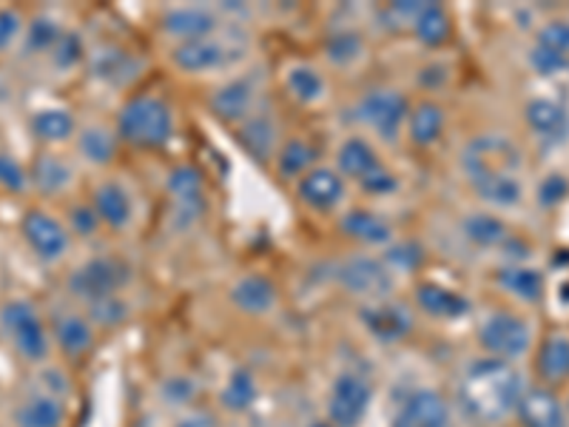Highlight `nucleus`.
<instances>
[{"label":"nucleus","mask_w":569,"mask_h":427,"mask_svg":"<svg viewBox=\"0 0 569 427\" xmlns=\"http://www.w3.org/2000/svg\"><path fill=\"white\" fill-rule=\"evenodd\" d=\"M29 177H32V188L43 197H63L71 186H74V177H78V169L71 166L66 157H60L58 151H43V155L34 157L32 169H29Z\"/></svg>","instance_id":"aec40b11"},{"label":"nucleus","mask_w":569,"mask_h":427,"mask_svg":"<svg viewBox=\"0 0 569 427\" xmlns=\"http://www.w3.org/2000/svg\"><path fill=\"white\" fill-rule=\"evenodd\" d=\"M447 126V115L439 103L433 100H421L419 106H413L408 115V135L413 146H433L441 137Z\"/></svg>","instance_id":"7c9ffc66"},{"label":"nucleus","mask_w":569,"mask_h":427,"mask_svg":"<svg viewBox=\"0 0 569 427\" xmlns=\"http://www.w3.org/2000/svg\"><path fill=\"white\" fill-rule=\"evenodd\" d=\"M413 34L419 43L425 46H441L447 38H450V14L441 3H419L413 20Z\"/></svg>","instance_id":"c9c22d12"},{"label":"nucleus","mask_w":569,"mask_h":427,"mask_svg":"<svg viewBox=\"0 0 569 427\" xmlns=\"http://www.w3.org/2000/svg\"><path fill=\"white\" fill-rule=\"evenodd\" d=\"M525 117L532 135L547 142H558L569 131L567 109L561 103H556V100H530Z\"/></svg>","instance_id":"bb28decb"},{"label":"nucleus","mask_w":569,"mask_h":427,"mask_svg":"<svg viewBox=\"0 0 569 427\" xmlns=\"http://www.w3.org/2000/svg\"><path fill=\"white\" fill-rule=\"evenodd\" d=\"M567 416H569V405H567Z\"/></svg>","instance_id":"5fc2aeb1"},{"label":"nucleus","mask_w":569,"mask_h":427,"mask_svg":"<svg viewBox=\"0 0 569 427\" xmlns=\"http://www.w3.org/2000/svg\"><path fill=\"white\" fill-rule=\"evenodd\" d=\"M242 142H246V149L251 151L253 157H262V160H268V157H277L279 151V129L277 123H273L271 115H251L242 123Z\"/></svg>","instance_id":"f704fd0d"},{"label":"nucleus","mask_w":569,"mask_h":427,"mask_svg":"<svg viewBox=\"0 0 569 427\" xmlns=\"http://www.w3.org/2000/svg\"><path fill=\"white\" fill-rule=\"evenodd\" d=\"M365 328L370 330V337L382 339V342H396L405 339L413 328V317L405 305L399 302H370L362 311Z\"/></svg>","instance_id":"4be33fe9"},{"label":"nucleus","mask_w":569,"mask_h":427,"mask_svg":"<svg viewBox=\"0 0 569 427\" xmlns=\"http://www.w3.org/2000/svg\"><path fill=\"white\" fill-rule=\"evenodd\" d=\"M66 228L71 231V237H80V240H91L94 234L100 231V220L94 208L89 206H71L66 214Z\"/></svg>","instance_id":"c03bdc74"},{"label":"nucleus","mask_w":569,"mask_h":427,"mask_svg":"<svg viewBox=\"0 0 569 427\" xmlns=\"http://www.w3.org/2000/svg\"><path fill=\"white\" fill-rule=\"evenodd\" d=\"M52 328V339L54 348L60 350L69 359H80L91 350L94 345V325H91L89 317L78 311H63L49 322Z\"/></svg>","instance_id":"412c9836"},{"label":"nucleus","mask_w":569,"mask_h":427,"mask_svg":"<svg viewBox=\"0 0 569 427\" xmlns=\"http://www.w3.org/2000/svg\"><path fill=\"white\" fill-rule=\"evenodd\" d=\"M416 305L427 317L436 319H459L470 314V299L439 282H421L416 288Z\"/></svg>","instance_id":"393cba45"},{"label":"nucleus","mask_w":569,"mask_h":427,"mask_svg":"<svg viewBox=\"0 0 569 427\" xmlns=\"http://www.w3.org/2000/svg\"><path fill=\"white\" fill-rule=\"evenodd\" d=\"M518 421L525 427H569L567 408L547 385L527 388L516 408Z\"/></svg>","instance_id":"f3484780"},{"label":"nucleus","mask_w":569,"mask_h":427,"mask_svg":"<svg viewBox=\"0 0 569 427\" xmlns=\"http://www.w3.org/2000/svg\"><path fill=\"white\" fill-rule=\"evenodd\" d=\"M342 231L348 234L350 240L362 242V246H388L393 240V228L385 217L368 208H350L342 214Z\"/></svg>","instance_id":"a878e982"},{"label":"nucleus","mask_w":569,"mask_h":427,"mask_svg":"<svg viewBox=\"0 0 569 427\" xmlns=\"http://www.w3.org/2000/svg\"><path fill=\"white\" fill-rule=\"evenodd\" d=\"M126 314H129V308H126V302L120 297H111V299H103V302L91 305L89 308V319L91 325H120L126 319Z\"/></svg>","instance_id":"8fccbe9b"},{"label":"nucleus","mask_w":569,"mask_h":427,"mask_svg":"<svg viewBox=\"0 0 569 427\" xmlns=\"http://www.w3.org/2000/svg\"><path fill=\"white\" fill-rule=\"evenodd\" d=\"M131 271L123 259L117 257H91L83 266H78L66 279V288L78 302L86 308L103 302V299L120 297L126 285H129Z\"/></svg>","instance_id":"39448f33"},{"label":"nucleus","mask_w":569,"mask_h":427,"mask_svg":"<svg viewBox=\"0 0 569 427\" xmlns=\"http://www.w3.org/2000/svg\"><path fill=\"white\" fill-rule=\"evenodd\" d=\"M174 137V111L157 95H137L117 111V140L142 151L166 149Z\"/></svg>","instance_id":"7ed1b4c3"},{"label":"nucleus","mask_w":569,"mask_h":427,"mask_svg":"<svg viewBox=\"0 0 569 427\" xmlns=\"http://www.w3.org/2000/svg\"><path fill=\"white\" fill-rule=\"evenodd\" d=\"M259 98V86L253 78H233L213 89L211 111L228 123H246L253 115V106Z\"/></svg>","instance_id":"dca6fc26"},{"label":"nucleus","mask_w":569,"mask_h":427,"mask_svg":"<svg viewBox=\"0 0 569 427\" xmlns=\"http://www.w3.org/2000/svg\"><path fill=\"white\" fill-rule=\"evenodd\" d=\"M525 379L505 359H476L470 368L461 374L459 396L467 414L479 421H505L507 416L516 414L518 401L525 396Z\"/></svg>","instance_id":"f257e3e1"},{"label":"nucleus","mask_w":569,"mask_h":427,"mask_svg":"<svg viewBox=\"0 0 569 427\" xmlns=\"http://www.w3.org/2000/svg\"><path fill=\"white\" fill-rule=\"evenodd\" d=\"M359 120L373 131L379 140L393 142L399 137V131L408 126L410 106L408 98L401 95L399 89H390V86H379V89H370L362 100H359Z\"/></svg>","instance_id":"9d476101"},{"label":"nucleus","mask_w":569,"mask_h":427,"mask_svg":"<svg viewBox=\"0 0 569 427\" xmlns=\"http://www.w3.org/2000/svg\"><path fill=\"white\" fill-rule=\"evenodd\" d=\"M91 71H94L100 80H106V83L123 86L137 75V60L134 54L126 52V49L106 46V49H100V52L91 58Z\"/></svg>","instance_id":"e433bc0d"},{"label":"nucleus","mask_w":569,"mask_h":427,"mask_svg":"<svg viewBox=\"0 0 569 427\" xmlns=\"http://www.w3.org/2000/svg\"><path fill=\"white\" fill-rule=\"evenodd\" d=\"M421 259H425V251L416 242H399V246H393L388 251L385 266L396 268V271H416L421 266Z\"/></svg>","instance_id":"09e8293b"},{"label":"nucleus","mask_w":569,"mask_h":427,"mask_svg":"<svg viewBox=\"0 0 569 427\" xmlns=\"http://www.w3.org/2000/svg\"><path fill=\"white\" fill-rule=\"evenodd\" d=\"M284 89H288V95L302 106L322 103L325 95H328L325 75L308 63H293L284 69Z\"/></svg>","instance_id":"c756f323"},{"label":"nucleus","mask_w":569,"mask_h":427,"mask_svg":"<svg viewBox=\"0 0 569 427\" xmlns=\"http://www.w3.org/2000/svg\"><path fill=\"white\" fill-rule=\"evenodd\" d=\"M29 129L38 137V142L49 146V149L63 146L71 137H78L80 131L74 115L69 109H63V106H43V109L34 111L32 120H29Z\"/></svg>","instance_id":"b1692460"},{"label":"nucleus","mask_w":569,"mask_h":427,"mask_svg":"<svg viewBox=\"0 0 569 427\" xmlns=\"http://www.w3.org/2000/svg\"><path fill=\"white\" fill-rule=\"evenodd\" d=\"M461 234H465V240H470L476 248H498L510 240V228L498 220L496 214H487V211L465 217V222H461Z\"/></svg>","instance_id":"4c0bfd02"},{"label":"nucleus","mask_w":569,"mask_h":427,"mask_svg":"<svg viewBox=\"0 0 569 427\" xmlns=\"http://www.w3.org/2000/svg\"><path fill=\"white\" fill-rule=\"evenodd\" d=\"M32 188V177L29 169L18 157H12L9 151H0V191L7 195H27Z\"/></svg>","instance_id":"79ce46f5"},{"label":"nucleus","mask_w":569,"mask_h":427,"mask_svg":"<svg viewBox=\"0 0 569 427\" xmlns=\"http://www.w3.org/2000/svg\"><path fill=\"white\" fill-rule=\"evenodd\" d=\"M536 43L547 46L552 52L569 54V20H550V23L538 32Z\"/></svg>","instance_id":"3c124183"},{"label":"nucleus","mask_w":569,"mask_h":427,"mask_svg":"<svg viewBox=\"0 0 569 427\" xmlns=\"http://www.w3.org/2000/svg\"><path fill=\"white\" fill-rule=\"evenodd\" d=\"M222 399L231 410H246L251 408V401L257 399V383L246 368H237L228 376L226 390H222Z\"/></svg>","instance_id":"a19ab883"},{"label":"nucleus","mask_w":569,"mask_h":427,"mask_svg":"<svg viewBox=\"0 0 569 427\" xmlns=\"http://www.w3.org/2000/svg\"><path fill=\"white\" fill-rule=\"evenodd\" d=\"M339 285L353 297L382 302L393 288V271L376 257H350L337 271Z\"/></svg>","instance_id":"f8f14e48"},{"label":"nucleus","mask_w":569,"mask_h":427,"mask_svg":"<svg viewBox=\"0 0 569 427\" xmlns=\"http://www.w3.org/2000/svg\"><path fill=\"white\" fill-rule=\"evenodd\" d=\"M476 197H479L485 206L496 208H512L525 200V182L518 180V175H498V177H485V180L470 182Z\"/></svg>","instance_id":"72a5a7b5"},{"label":"nucleus","mask_w":569,"mask_h":427,"mask_svg":"<svg viewBox=\"0 0 569 427\" xmlns=\"http://www.w3.org/2000/svg\"><path fill=\"white\" fill-rule=\"evenodd\" d=\"M49 60H52L54 66H60V69H74V66L83 60V40L74 32H66L63 38H60V43L54 46V52L49 54Z\"/></svg>","instance_id":"de8ad7c7"},{"label":"nucleus","mask_w":569,"mask_h":427,"mask_svg":"<svg viewBox=\"0 0 569 427\" xmlns=\"http://www.w3.org/2000/svg\"><path fill=\"white\" fill-rule=\"evenodd\" d=\"M91 208L98 214L100 226L111 228V231H126L134 222V200H131L129 188L114 180H106L94 188Z\"/></svg>","instance_id":"a211bd4d"},{"label":"nucleus","mask_w":569,"mask_h":427,"mask_svg":"<svg viewBox=\"0 0 569 427\" xmlns=\"http://www.w3.org/2000/svg\"><path fill=\"white\" fill-rule=\"evenodd\" d=\"M496 282L505 288L510 297L521 299V302H541L543 297V274L536 268H527L521 262L505 266L496 274Z\"/></svg>","instance_id":"473e14b6"},{"label":"nucleus","mask_w":569,"mask_h":427,"mask_svg":"<svg viewBox=\"0 0 569 427\" xmlns=\"http://www.w3.org/2000/svg\"><path fill=\"white\" fill-rule=\"evenodd\" d=\"M388 169L379 157V151L370 146L365 137H348V140L339 146L337 151V171L348 180H353L356 186L365 188L373 177H379Z\"/></svg>","instance_id":"2eb2a0df"},{"label":"nucleus","mask_w":569,"mask_h":427,"mask_svg":"<svg viewBox=\"0 0 569 427\" xmlns=\"http://www.w3.org/2000/svg\"><path fill=\"white\" fill-rule=\"evenodd\" d=\"M325 52H328L330 63L350 66V63H356V60L362 58L365 43L356 32H337L333 38L328 40V49H325Z\"/></svg>","instance_id":"37998d69"},{"label":"nucleus","mask_w":569,"mask_h":427,"mask_svg":"<svg viewBox=\"0 0 569 427\" xmlns=\"http://www.w3.org/2000/svg\"><path fill=\"white\" fill-rule=\"evenodd\" d=\"M319 151L311 140H302V137H291L284 140L277 151V171L288 180H302L311 169H317Z\"/></svg>","instance_id":"2f4dec72"},{"label":"nucleus","mask_w":569,"mask_h":427,"mask_svg":"<svg viewBox=\"0 0 569 427\" xmlns=\"http://www.w3.org/2000/svg\"><path fill=\"white\" fill-rule=\"evenodd\" d=\"M20 237L32 251V257L43 266H58L71 248V231L66 228V220H60L58 214L46 211V208H29L20 217Z\"/></svg>","instance_id":"6e6552de"},{"label":"nucleus","mask_w":569,"mask_h":427,"mask_svg":"<svg viewBox=\"0 0 569 427\" xmlns=\"http://www.w3.org/2000/svg\"><path fill=\"white\" fill-rule=\"evenodd\" d=\"M231 299L240 311L253 314V317H262L277 305V288L268 277H259V274H251V277H242L240 282L231 288Z\"/></svg>","instance_id":"c85d7f7f"},{"label":"nucleus","mask_w":569,"mask_h":427,"mask_svg":"<svg viewBox=\"0 0 569 427\" xmlns=\"http://www.w3.org/2000/svg\"><path fill=\"white\" fill-rule=\"evenodd\" d=\"M479 345L492 359H521L532 345L530 325L512 311H492L487 314L485 322L479 325Z\"/></svg>","instance_id":"1a4fd4ad"},{"label":"nucleus","mask_w":569,"mask_h":427,"mask_svg":"<svg viewBox=\"0 0 569 427\" xmlns=\"http://www.w3.org/2000/svg\"><path fill=\"white\" fill-rule=\"evenodd\" d=\"M27 34V20L18 9H0V54H7L9 49L23 40Z\"/></svg>","instance_id":"49530a36"},{"label":"nucleus","mask_w":569,"mask_h":427,"mask_svg":"<svg viewBox=\"0 0 569 427\" xmlns=\"http://www.w3.org/2000/svg\"><path fill=\"white\" fill-rule=\"evenodd\" d=\"M169 195L174 200V211L191 222L200 217L206 208V186H202V175L191 166H180L169 175Z\"/></svg>","instance_id":"5701e85b"},{"label":"nucleus","mask_w":569,"mask_h":427,"mask_svg":"<svg viewBox=\"0 0 569 427\" xmlns=\"http://www.w3.org/2000/svg\"><path fill=\"white\" fill-rule=\"evenodd\" d=\"M536 370L547 388L569 383V337L552 334V337L543 339L536 356Z\"/></svg>","instance_id":"cd10ccee"},{"label":"nucleus","mask_w":569,"mask_h":427,"mask_svg":"<svg viewBox=\"0 0 569 427\" xmlns=\"http://www.w3.org/2000/svg\"><path fill=\"white\" fill-rule=\"evenodd\" d=\"M569 195V180L563 175H550L543 177L541 186H538V202L543 208H556L558 202L567 200Z\"/></svg>","instance_id":"603ef678"},{"label":"nucleus","mask_w":569,"mask_h":427,"mask_svg":"<svg viewBox=\"0 0 569 427\" xmlns=\"http://www.w3.org/2000/svg\"><path fill=\"white\" fill-rule=\"evenodd\" d=\"M0 337L18 359L32 368L49 363L54 350L52 328L32 299L14 297L0 305Z\"/></svg>","instance_id":"f03ea898"},{"label":"nucleus","mask_w":569,"mask_h":427,"mask_svg":"<svg viewBox=\"0 0 569 427\" xmlns=\"http://www.w3.org/2000/svg\"><path fill=\"white\" fill-rule=\"evenodd\" d=\"M461 171L470 177V182L485 180L498 175H518L525 155L516 142L505 135H481L472 137L461 151Z\"/></svg>","instance_id":"423d86ee"},{"label":"nucleus","mask_w":569,"mask_h":427,"mask_svg":"<svg viewBox=\"0 0 569 427\" xmlns=\"http://www.w3.org/2000/svg\"><path fill=\"white\" fill-rule=\"evenodd\" d=\"M242 54H246V49H242L240 38L217 32L211 38L177 43L174 52H171V60L186 75H211V71L231 69L233 63H240Z\"/></svg>","instance_id":"0eeeda50"},{"label":"nucleus","mask_w":569,"mask_h":427,"mask_svg":"<svg viewBox=\"0 0 569 427\" xmlns=\"http://www.w3.org/2000/svg\"><path fill=\"white\" fill-rule=\"evenodd\" d=\"M311 427H333V425H330V421H317V425H311Z\"/></svg>","instance_id":"864d4df0"},{"label":"nucleus","mask_w":569,"mask_h":427,"mask_svg":"<svg viewBox=\"0 0 569 427\" xmlns=\"http://www.w3.org/2000/svg\"><path fill=\"white\" fill-rule=\"evenodd\" d=\"M370 385L359 374H339L328 394V421L333 427H359L370 408Z\"/></svg>","instance_id":"9b49d317"},{"label":"nucleus","mask_w":569,"mask_h":427,"mask_svg":"<svg viewBox=\"0 0 569 427\" xmlns=\"http://www.w3.org/2000/svg\"><path fill=\"white\" fill-rule=\"evenodd\" d=\"M162 32L174 38L177 43H188V40L211 38V34L222 32L220 12L211 7H174L166 9L162 14Z\"/></svg>","instance_id":"4468645a"},{"label":"nucleus","mask_w":569,"mask_h":427,"mask_svg":"<svg viewBox=\"0 0 569 427\" xmlns=\"http://www.w3.org/2000/svg\"><path fill=\"white\" fill-rule=\"evenodd\" d=\"M34 370H38L34 383L14 401L12 427H63L69 416V408H66L69 379L49 365H40Z\"/></svg>","instance_id":"20e7f679"},{"label":"nucleus","mask_w":569,"mask_h":427,"mask_svg":"<svg viewBox=\"0 0 569 427\" xmlns=\"http://www.w3.org/2000/svg\"><path fill=\"white\" fill-rule=\"evenodd\" d=\"M390 427H450V405L433 388H413L396 401Z\"/></svg>","instance_id":"ddd939ff"},{"label":"nucleus","mask_w":569,"mask_h":427,"mask_svg":"<svg viewBox=\"0 0 569 427\" xmlns=\"http://www.w3.org/2000/svg\"><path fill=\"white\" fill-rule=\"evenodd\" d=\"M78 151L89 166H109L117 155V131L103 126H83L78 131Z\"/></svg>","instance_id":"58836bf2"},{"label":"nucleus","mask_w":569,"mask_h":427,"mask_svg":"<svg viewBox=\"0 0 569 427\" xmlns=\"http://www.w3.org/2000/svg\"><path fill=\"white\" fill-rule=\"evenodd\" d=\"M297 195L313 211H333L345 200V177L337 169L317 166L299 180Z\"/></svg>","instance_id":"6ab92c4d"},{"label":"nucleus","mask_w":569,"mask_h":427,"mask_svg":"<svg viewBox=\"0 0 569 427\" xmlns=\"http://www.w3.org/2000/svg\"><path fill=\"white\" fill-rule=\"evenodd\" d=\"M66 34V29L60 27V20L49 18V14H40L32 23H27V34H23V49L27 54H52L54 46L60 43V38Z\"/></svg>","instance_id":"ea45409f"},{"label":"nucleus","mask_w":569,"mask_h":427,"mask_svg":"<svg viewBox=\"0 0 569 427\" xmlns=\"http://www.w3.org/2000/svg\"><path fill=\"white\" fill-rule=\"evenodd\" d=\"M530 66L532 69L541 75V78H552V75H563V71H569V54H561V52H552V49H547V46H532L530 49Z\"/></svg>","instance_id":"a18cd8bd"}]
</instances>
